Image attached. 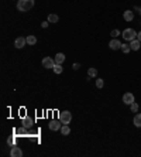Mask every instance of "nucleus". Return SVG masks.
Wrapping results in <instances>:
<instances>
[{
    "instance_id": "f257e3e1",
    "label": "nucleus",
    "mask_w": 141,
    "mask_h": 157,
    "mask_svg": "<svg viewBox=\"0 0 141 157\" xmlns=\"http://www.w3.org/2000/svg\"><path fill=\"white\" fill-rule=\"evenodd\" d=\"M34 7V0H19L17 9L20 11H28Z\"/></svg>"
},
{
    "instance_id": "f03ea898",
    "label": "nucleus",
    "mask_w": 141,
    "mask_h": 157,
    "mask_svg": "<svg viewBox=\"0 0 141 157\" xmlns=\"http://www.w3.org/2000/svg\"><path fill=\"white\" fill-rule=\"evenodd\" d=\"M137 34H138V33L134 31V28H126V30L123 31V38H124L126 41H133V40L137 38Z\"/></svg>"
},
{
    "instance_id": "7ed1b4c3",
    "label": "nucleus",
    "mask_w": 141,
    "mask_h": 157,
    "mask_svg": "<svg viewBox=\"0 0 141 157\" xmlns=\"http://www.w3.org/2000/svg\"><path fill=\"white\" fill-rule=\"evenodd\" d=\"M59 120H61L64 125H69L71 120H72V115H71V112H69V110H64V112H61V113H59Z\"/></svg>"
},
{
    "instance_id": "20e7f679",
    "label": "nucleus",
    "mask_w": 141,
    "mask_h": 157,
    "mask_svg": "<svg viewBox=\"0 0 141 157\" xmlns=\"http://www.w3.org/2000/svg\"><path fill=\"white\" fill-rule=\"evenodd\" d=\"M55 60H52L51 57H45L43 60V67L44 68H47V69H52L54 68V65H55Z\"/></svg>"
},
{
    "instance_id": "39448f33",
    "label": "nucleus",
    "mask_w": 141,
    "mask_h": 157,
    "mask_svg": "<svg viewBox=\"0 0 141 157\" xmlns=\"http://www.w3.org/2000/svg\"><path fill=\"white\" fill-rule=\"evenodd\" d=\"M134 101H135L134 99V95L131 94V92H126V94L123 95V102L126 105H131Z\"/></svg>"
},
{
    "instance_id": "423d86ee",
    "label": "nucleus",
    "mask_w": 141,
    "mask_h": 157,
    "mask_svg": "<svg viewBox=\"0 0 141 157\" xmlns=\"http://www.w3.org/2000/svg\"><path fill=\"white\" fill-rule=\"evenodd\" d=\"M121 44L123 42L119 41L117 38H113V40H110V42H109V47H110V50H120L121 48Z\"/></svg>"
},
{
    "instance_id": "0eeeda50",
    "label": "nucleus",
    "mask_w": 141,
    "mask_h": 157,
    "mask_svg": "<svg viewBox=\"0 0 141 157\" xmlns=\"http://www.w3.org/2000/svg\"><path fill=\"white\" fill-rule=\"evenodd\" d=\"M62 122L61 120H52V122H50V129L51 130H54V132H56V130H59L61 127H62Z\"/></svg>"
},
{
    "instance_id": "6e6552de",
    "label": "nucleus",
    "mask_w": 141,
    "mask_h": 157,
    "mask_svg": "<svg viewBox=\"0 0 141 157\" xmlns=\"http://www.w3.org/2000/svg\"><path fill=\"white\" fill-rule=\"evenodd\" d=\"M10 156L11 157H21L23 156V150L20 149V147L17 146H13L10 150Z\"/></svg>"
},
{
    "instance_id": "1a4fd4ad",
    "label": "nucleus",
    "mask_w": 141,
    "mask_h": 157,
    "mask_svg": "<svg viewBox=\"0 0 141 157\" xmlns=\"http://www.w3.org/2000/svg\"><path fill=\"white\" fill-rule=\"evenodd\" d=\"M25 44H27V38L19 37V38H16V41H14V47H16V48H23Z\"/></svg>"
},
{
    "instance_id": "9d476101",
    "label": "nucleus",
    "mask_w": 141,
    "mask_h": 157,
    "mask_svg": "<svg viewBox=\"0 0 141 157\" xmlns=\"http://www.w3.org/2000/svg\"><path fill=\"white\" fill-rule=\"evenodd\" d=\"M140 45H141V41L140 40H133V41H130V47H131V50L133 51H138L140 50Z\"/></svg>"
},
{
    "instance_id": "9b49d317",
    "label": "nucleus",
    "mask_w": 141,
    "mask_h": 157,
    "mask_svg": "<svg viewBox=\"0 0 141 157\" xmlns=\"http://www.w3.org/2000/svg\"><path fill=\"white\" fill-rule=\"evenodd\" d=\"M33 125H34V120L31 119V117L25 116V117L23 119V126H24V127H27V129H28V127H31Z\"/></svg>"
},
{
    "instance_id": "f8f14e48",
    "label": "nucleus",
    "mask_w": 141,
    "mask_h": 157,
    "mask_svg": "<svg viewBox=\"0 0 141 157\" xmlns=\"http://www.w3.org/2000/svg\"><path fill=\"white\" fill-rule=\"evenodd\" d=\"M123 17H124V20L126 21H133L134 19V13L131 10H126L124 11V14H123Z\"/></svg>"
},
{
    "instance_id": "ddd939ff",
    "label": "nucleus",
    "mask_w": 141,
    "mask_h": 157,
    "mask_svg": "<svg viewBox=\"0 0 141 157\" xmlns=\"http://www.w3.org/2000/svg\"><path fill=\"white\" fill-rule=\"evenodd\" d=\"M64 61H65V54L58 52V54L55 55V63H56V64H62Z\"/></svg>"
},
{
    "instance_id": "4468645a",
    "label": "nucleus",
    "mask_w": 141,
    "mask_h": 157,
    "mask_svg": "<svg viewBox=\"0 0 141 157\" xmlns=\"http://www.w3.org/2000/svg\"><path fill=\"white\" fill-rule=\"evenodd\" d=\"M133 122H134V126L135 127H141V113H137V115L134 116Z\"/></svg>"
},
{
    "instance_id": "2eb2a0df",
    "label": "nucleus",
    "mask_w": 141,
    "mask_h": 157,
    "mask_svg": "<svg viewBox=\"0 0 141 157\" xmlns=\"http://www.w3.org/2000/svg\"><path fill=\"white\" fill-rule=\"evenodd\" d=\"M87 76H90V78L98 76V69H96V68H89V69H87Z\"/></svg>"
},
{
    "instance_id": "dca6fc26",
    "label": "nucleus",
    "mask_w": 141,
    "mask_h": 157,
    "mask_svg": "<svg viewBox=\"0 0 141 157\" xmlns=\"http://www.w3.org/2000/svg\"><path fill=\"white\" fill-rule=\"evenodd\" d=\"M61 132H62V135H64V136H68V135L71 133V129H69V126H68V125H62V127H61Z\"/></svg>"
},
{
    "instance_id": "f3484780",
    "label": "nucleus",
    "mask_w": 141,
    "mask_h": 157,
    "mask_svg": "<svg viewBox=\"0 0 141 157\" xmlns=\"http://www.w3.org/2000/svg\"><path fill=\"white\" fill-rule=\"evenodd\" d=\"M35 42H37V37H34V35L30 34V35L27 37V44H28V45H34Z\"/></svg>"
},
{
    "instance_id": "a211bd4d",
    "label": "nucleus",
    "mask_w": 141,
    "mask_h": 157,
    "mask_svg": "<svg viewBox=\"0 0 141 157\" xmlns=\"http://www.w3.org/2000/svg\"><path fill=\"white\" fill-rule=\"evenodd\" d=\"M52 69H54L55 74H62V71H64V68H62V65H61V64H55Z\"/></svg>"
},
{
    "instance_id": "6ab92c4d",
    "label": "nucleus",
    "mask_w": 141,
    "mask_h": 157,
    "mask_svg": "<svg viewBox=\"0 0 141 157\" xmlns=\"http://www.w3.org/2000/svg\"><path fill=\"white\" fill-rule=\"evenodd\" d=\"M58 20H59V19H58V16H56V14H50V16H48V21H50V23H52V24L58 23Z\"/></svg>"
},
{
    "instance_id": "aec40b11",
    "label": "nucleus",
    "mask_w": 141,
    "mask_h": 157,
    "mask_svg": "<svg viewBox=\"0 0 141 157\" xmlns=\"http://www.w3.org/2000/svg\"><path fill=\"white\" fill-rule=\"evenodd\" d=\"M121 51L124 52V54H129L131 51V47L129 44H121Z\"/></svg>"
},
{
    "instance_id": "412c9836",
    "label": "nucleus",
    "mask_w": 141,
    "mask_h": 157,
    "mask_svg": "<svg viewBox=\"0 0 141 157\" xmlns=\"http://www.w3.org/2000/svg\"><path fill=\"white\" fill-rule=\"evenodd\" d=\"M138 104H135V102H133V104L130 105V109H131V112H134V113H137L138 112Z\"/></svg>"
},
{
    "instance_id": "4be33fe9",
    "label": "nucleus",
    "mask_w": 141,
    "mask_h": 157,
    "mask_svg": "<svg viewBox=\"0 0 141 157\" xmlns=\"http://www.w3.org/2000/svg\"><path fill=\"white\" fill-rule=\"evenodd\" d=\"M103 85H105V82H103V79H100V78H98V79H96V86H98L99 89H100V88H103Z\"/></svg>"
},
{
    "instance_id": "5701e85b",
    "label": "nucleus",
    "mask_w": 141,
    "mask_h": 157,
    "mask_svg": "<svg viewBox=\"0 0 141 157\" xmlns=\"http://www.w3.org/2000/svg\"><path fill=\"white\" fill-rule=\"evenodd\" d=\"M110 35H111L113 38H116L117 35H120V31H119V30H113V31L110 33Z\"/></svg>"
},
{
    "instance_id": "b1692460",
    "label": "nucleus",
    "mask_w": 141,
    "mask_h": 157,
    "mask_svg": "<svg viewBox=\"0 0 141 157\" xmlns=\"http://www.w3.org/2000/svg\"><path fill=\"white\" fill-rule=\"evenodd\" d=\"M7 144H9V146H14V139H7Z\"/></svg>"
},
{
    "instance_id": "393cba45",
    "label": "nucleus",
    "mask_w": 141,
    "mask_h": 157,
    "mask_svg": "<svg viewBox=\"0 0 141 157\" xmlns=\"http://www.w3.org/2000/svg\"><path fill=\"white\" fill-rule=\"evenodd\" d=\"M72 68H74V69H75V71H76V69H79V68H80V64L75 63V64H74V65H72Z\"/></svg>"
},
{
    "instance_id": "a878e982",
    "label": "nucleus",
    "mask_w": 141,
    "mask_h": 157,
    "mask_svg": "<svg viewBox=\"0 0 141 157\" xmlns=\"http://www.w3.org/2000/svg\"><path fill=\"white\" fill-rule=\"evenodd\" d=\"M48 24H50V21H44V23H41V27H43V28H47Z\"/></svg>"
},
{
    "instance_id": "bb28decb",
    "label": "nucleus",
    "mask_w": 141,
    "mask_h": 157,
    "mask_svg": "<svg viewBox=\"0 0 141 157\" xmlns=\"http://www.w3.org/2000/svg\"><path fill=\"white\" fill-rule=\"evenodd\" d=\"M137 40H140V41H141V31L137 34Z\"/></svg>"
},
{
    "instance_id": "cd10ccee",
    "label": "nucleus",
    "mask_w": 141,
    "mask_h": 157,
    "mask_svg": "<svg viewBox=\"0 0 141 157\" xmlns=\"http://www.w3.org/2000/svg\"><path fill=\"white\" fill-rule=\"evenodd\" d=\"M138 13H140V16H141V7H140V9H138Z\"/></svg>"
},
{
    "instance_id": "c85d7f7f",
    "label": "nucleus",
    "mask_w": 141,
    "mask_h": 157,
    "mask_svg": "<svg viewBox=\"0 0 141 157\" xmlns=\"http://www.w3.org/2000/svg\"><path fill=\"white\" fill-rule=\"evenodd\" d=\"M140 24H141V23H140Z\"/></svg>"
}]
</instances>
